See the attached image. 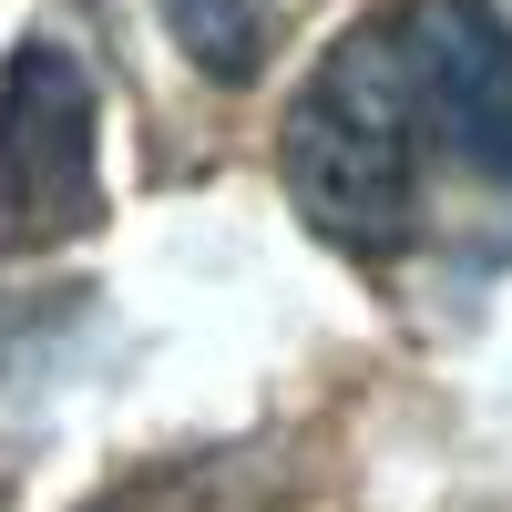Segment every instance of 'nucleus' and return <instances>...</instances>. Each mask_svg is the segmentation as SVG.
<instances>
[{
    "mask_svg": "<svg viewBox=\"0 0 512 512\" xmlns=\"http://www.w3.org/2000/svg\"><path fill=\"white\" fill-rule=\"evenodd\" d=\"M287 195L369 267H512V21L492 0H379L277 123Z\"/></svg>",
    "mask_w": 512,
    "mask_h": 512,
    "instance_id": "obj_1",
    "label": "nucleus"
},
{
    "mask_svg": "<svg viewBox=\"0 0 512 512\" xmlns=\"http://www.w3.org/2000/svg\"><path fill=\"white\" fill-rule=\"evenodd\" d=\"M103 103L62 41H21L0 72V246H62L103 226Z\"/></svg>",
    "mask_w": 512,
    "mask_h": 512,
    "instance_id": "obj_2",
    "label": "nucleus"
},
{
    "mask_svg": "<svg viewBox=\"0 0 512 512\" xmlns=\"http://www.w3.org/2000/svg\"><path fill=\"white\" fill-rule=\"evenodd\" d=\"M164 31L185 41V62L205 82H256L267 72V41H277L267 0H164Z\"/></svg>",
    "mask_w": 512,
    "mask_h": 512,
    "instance_id": "obj_3",
    "label": "nucleus"
}]
</instances>
